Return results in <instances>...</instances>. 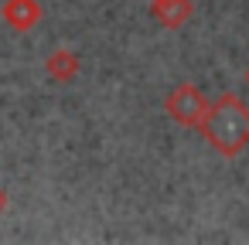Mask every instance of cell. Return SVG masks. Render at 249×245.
<instances>
[{
  "label": "cell",
  "mask_w": 249,
  "mask_h": 245,
  "mask_svg": "<svg viewBox=\"0 0 249 245\" xmlns=\"http://www.w3.org/2000/svg\"><path fill=\"white\" fill-rule=\"evenodd\" d=\"M198 133L205 136V143L215 153H222L229 160L239 157L249 147V106H246V99H239L235 92H222L208 106Z\"/></svg>",
  "instance_id": "6da1fadb"
},
{
  "label": "cell",
  "mask_w": 249,
  "mask_h": 245,
  "mask_svg": "<svg viewBox=\"0 0 249 245\" xmlns=\"http://www.w3.org/2000/svg\"><path fill=\"white\" fill-rule=\"evenodd\" d=\"M208 99H205V92L198 89V85H191V82H181V85H174L167 96H164V109H167V116L178 123V126H184V130H198L201 126V119H205V113H208Z\"/></svg>",
  "instance_id": "7a4b0ae2"
},
{
  "label": "cell",
  "mask_w": 249,
  "mask_h": 245,
  "mask_svg": "<svg viewBox=\"0 0 249 245\" xmlns=\"http://www.w3.org/2000/svg\"><path fill=\"white\" fill-rule=\"evenodd\" d=\"M0 17H4L18 34H28L41 24L45 17V7H41V0H4L0 4Z\"/></svg>",
  "instance_id": "3957f363"
},
{
  "label": "cell",
  "mask_w": 249,
  "mask_h": 245,
  "mask_svg": "<svg viewBox=\"0 0 249 245\" xmlns=\"http://www.w3.org/2000/svg\"><path fill=\"white\" fill-rule=\"evenodd\" d=\"M150 14L164 31H181L195 17V4L191 0H150Z\"/></svg>",
  "instance_id": "277c9868"
},
{
  "label": "cell",
  "mask_w": 249,
  "mask_h": 245,
  "mask_svg": "<svg viewBox=\"0 0 249 245\" xmlns=\"http://www.w3.org/2000/svg\"><path fill=\"white\" fill-rule=\"evenodd\" d=\"M79 68H82V58H79L72 48H55V51L45 58V72H48V79H55V82H62V85L75 82Z\"/></svg>",
  "instance_id": "5b68a950"
},
{
  "label": "cell",
  "mask_w": 249,
  "mask_h": 245,
  "mask_svg": "<svg viewBox=\"0 0 249 245\" xmlns=\"http://www.w3.org/2000/svg\"><path fill=\"white\" fill-rule=\"evenodd\" d=\"M7 204H11V197H7V191H4V187H0V214L7 211Z\"/></svg>",
  "instance_id": "8992f818"
},
{
  "label": "cell",
  "mask_w": 249,
  "mask_h": 245,
  "mask_svg": "<svg viewBox=\"0 0 249 245\" xmlns=\"http://www.w3.org/2000/svg\"><path fill=\"white\" fill-rule=\"evenodd\" d=\"M246 85H249V72H246Z\"/></svg>",
  "instance_id": "52a82bcc"
}]
</instances>
